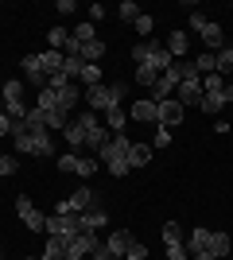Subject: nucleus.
I'll return each mask as SVG.
<instances>
[{"instance_id":"41","label":"nucleus","mask_w":233,"mask_h":260,"mask_svg":"<svg viewBox=\"0 0 233 260\" xmlns=\"http://www.w3.org/2000/svg\"><path fill=\"white\" fill-rule=\"evenodd\" d=\"M124 256H128V260H148V245H140V241H132Z\"/></svg>"},{"instance_id":"43","label":"nucleus","mask_w":233,"mask_h":260,"mask_svg":"<svg viewBox=\"0 0 233 260\" xmlns=\"http://www.w3.org/2000/svg\"><path fill=\"white\" fill-rule=\"evenodd\" d=\"M105 20V4H89V23Z\"/></svg>"},{"instance_id":"46","label":"nucleus","mask_w":233,"mask_h":260,"mask_svg":"<svg viewBox=\"0 0 233 260\" xmlns=\"http://www.w3.org/2000/svg\"><path fill=\"white\" fill-rule=\"evenodd\" d=\"M89 260H117V256H113V252H109V249H105V245H101V249H97V252H93V256H89Z\"/></svg>"},{"instance_id":"30","label":"nucleus","mask_w":233,"mask_h":260,"mask_svg":"<svg viewBox=\"0 0 233 260\" xmlns=\"http://www.w3.org/2000/svg\"><path fill=\"white\" fill-rule=\"evenodd\" d=\"M101 58H105V43H97V39L82 43V62H101Z\"/></svg>"},{"instance_id":"4","label":"nucleus","mask_w":233,"mask_h":260,"mask_svg":"<svg viewBox=\"0 0 233 260\" xmlns=\"http://www.w3.org/2000/svg\"><path fill=\"white\" fill-rule=\"evenodd\" d=\"M43 233L47 237H62V241L78 237V233H82V214H51Z\"/></svg>"},{"instance_id":"37","label":"nucleus","mask_w":233,"mask_h":260,"mask_svg":"<svg viewBox=\"0 0 233 260\" xmlns=\"http://www.w3.org/2000/svg\"><path fill=\"white\" fill-rule=\"evenodd\" d=\"M163 245H183V233H179V221H167V225H163Z\"/></svg>"},{"instance_id":"12","label":"nucleus","mask_w":233,"mask_h":260,"mask_svg":"<svg viewBox=\"0 0 233 260\" xmlns=\"http://www.w3.org/2000/svg\"><path fill=\"white\" fill-rule=\"evenodd\" d=\"M23 78H27L31 86L47 89V70H43V58H39V54H27V58H23Z\"/></svg>"},{"instance_id":"33","label":"nucleus","mask_w":233,"mask_h":260,"mask_svg":"<svg viewBox=\"0 0 233 260\" xmlns=\"http://www.w3.org/2000/svg\"><path fill=\"white\" fill-rule=\"evenodd\" d=\"M78 82H86V89L89 86H101V66L97 62H86V70H82V78Z\"/></svg>"},{"instance_id":"32","label":"nucleus","mask_w":233,"mask_h":260,"mask_svg":"<svg viewBox=\"0 0 233 260\" xmlns=\"http://www.w3.org/2000/svg\"><path fill=\"white\" fill-rule=\"evenodd\" d=\"M117 20H124V23H136V20H140V8H136V0H124L121 8H117Z\"/></svg>"},{"instance_id":"9","label":"nucleus","mask_w":233,"mask_h":260,"mask_svg":"<svg viewBox=\"0 0 233 260\" xmlns=\"http://www.w3.org/2000/svg\"><path fill=\"white\" fill-rule=\"evenodd\" d=\"M144 51H148V54H144V62L152 66V70H159V74H163L167 66L175 62V58H171V51H167V43H155V39H148Z\"/></svg>"},{"instance_id":"18","label":"nucleus","mask_w":233,"mask_h":260,"mask_svg":"<svg viewBox=\"0 0 233 260\" xmlns=\"http://www.w3.org/2000/svg\"><path fill=\"white\" fill-rule=\"evenodd\" d=\"M105 221H109V214H105V206H101V194H97V202H93V206L82 214V229H101Z\"/></svg>"},{"instance_id":"10","label":"nucleus","mask_w":233,"mask_h":260,"mask_svg":"<svg viewBox=\"0 0 233 260\" xmlns=\"http://www.w3.org/2000/svg\"><path fill=\"white\" fill-rule=\"evenodd\" d=\"M183 117H187V109L179 105V98L159 101V124H163V128H179V124H183Z\"/></svg>"},{"instance_id":"26","label":"nucleus","mask_w":233,"mask_h":260,"mask_svg":"<svg viewBox=\"0 0 233 260\" xmlns=\"http://www.w3.org/2000/svg\"><path fill=\"white\" fill-rule=\"evenodd\" d=\"M155 78H159V70H152L148 62H140V66H136V74H132V82H136V86H144V89H152Z\"/></svg>"},{"instance_id":"29","label":"nucleus","mask_w":233,"mask_h":260,"mask_svg":"<svg viewBox=\"0 0 233 260\" xmlns=\"http://www.w3.org/2000/svg\"><path fill=\"white\" fill-rule=\"evenodd\" d=\"M47 43H51V51H66L70 31H66V27H51V31H47Z\"/></svg>"},{"instance_id":"20","label":"nucleus","mask_w":233,"mask_h":260,"mask_svg":"<svg viewBox=\"0 0 233 260\" xmlns=\"http://www.w3.org/2000/svg\"><path fill=\"white\" fill-rule=\"evenodd\" d=\"M190 62H194V70H198V78L218 74V54H214V51H202L198 58H190Z\"/></svg>"},{"instance_id":"45","label":"nucleus","mask_w":233,"mask_h":260,"mask_svg":"<svg viewBox=\"0 0 233 260\" xmlns=\"http://www.w3.org/2000/svg\"><path fill=\"white\" fill-rule=\"evenodd\" d=\"M55 12H62V16H70V12H78V4L74 0H58V8Z\"/></svg>"},{"instance_id":"14","label":"nucleus","mask_w":233,"mask_h":260,"mask_svg":"<svg viewBox=\"0 0 233 260\" xmlns=\"http://www.w3.org/2000/svg\"><path fill=\"white\" fill-rule=\"evenodd\" d=\"M58 93V109L62 113H74V109H82V89H78V82H70V86H62V89H55Z\"/></svg>"},{"instance_id":"11","label":"nucleus","mask_w":233,"mask_h":260,"mask_svg":"<svg viewBox=\"0 0 233 260\" xmlns=\"http://www.w3.org/2000/svg\"><path fill=\"white\" fill-rule=\"evenodd\" d=\"M128 117H132L136 124H159V105H155L152 98H144V101H136V105L128 109Z\"/></svg>"},{"instance_id":"28","label":"nucleus","mask_w":233,"mask_h":260,"mask_svg":"<svg viewBox=\"0 0 233 260\" xmlns=\"http://www.w3.org/2000/svg\"><path fill=\"white\" fill-rule=\"evenodd\" d=\"M124 120H128V113H124L121 105H113V109H105V128H113V132H121V128H124Z\"/></svg>"},{"instance_id":"36","label":"nucleus","mask_w":233,"mask_h":260,"mask_svg":"<svg viewBox=\"0 0 233 260\" xmlns=\"http://www.w3.org/2000/svg\"><path fill=\"white\" fill-rule=\"evenodd\" d=\"M70 39H74V43H93V23H78L74 31H70Z\"/></svg>"},{"instance_id":"42","label":"nucleus","mask_w":233,"mask_h":260,"mask_svg":"<svg viewBox=\"0 0 233 260\" xmlns=\"http://www.w3.org/2000/svg\"><path fill=\"white\" fill-rule=\"evenodd\" d=\"M8 175H16V159H12V155H0V179H8Z\"/></svg>"},{"instance_id":"13","label":"nucleus","mask_w":233,"mask_h":260,"mask_svg":"<svg viewBox=\"0 0 233 260\" xmlns=\"http://www.w3.org/2000/svg\"><path fill=\"white\" fill-rule=\"evenodd\" d=\"M179 105H202V78H187L179 82Z\"/></svg>"},{"instance_id":"8","label":"nucleus","mask_w":233,"mask_h":260,"mask_svg":"<svg viewBox=\"0 0 233 260\" xmlns=\"http://www.w3.org/2000/svg\"><path fill=\"white\" fill-rule=\"evenodd\" d=\"M16 214H20V221L27 229H35V233H43V229H47V214H39V210L31 206V198H23V194L16 198Z\"/></svg>"},{"instance_id":"48","label":"nucleus","mask_w":233,"mask_h":260,"mask_svg":"<svg viewBox=\"0 0 233 260\" xmlns=\"http://www.w3.org/2000/svg\"><path fill=\"white\" fill-rule=\"evenodd\" d=\"M190 260H214L210 252H190Z\"/></svg>"},{"instance_id":"44","label":"nucleus","mask_w":233,"mask_h":260,"mask_svg":"<svg viewBox=\"0 0 233 260\" xmlns=\"http://www.w3.org/2000/svg\"><path fill=\"white\" fill-rule=\"evenodd\" d=\"M0 136H12V117L0 109Z\"/></svg>"},{"instance_id":"50","label":"nucleus","mask_w":233,"mask_h":260,"mask_svg":"<svg viewBox=\"0 0 233 260\" xmlns=\"http://www.w3.org/2000/svg\"><path fill=\"white\" fill-rule=\"evenodd\" d=\"M0 260H4V252H0Z\"/></svg>"},{"instance_id":"49","label":"nucleus","mask_w":233,"mask_h":260,"mask_svg":"<svg viewBox=\"0 0 233 260\" xmlns=\"http://www.w3.org/2000/svg\"><path fill=\"white\" fill-rule=\"evenodd\" d=\"M23 260H43V256H23Z\"/></svg>"},{"instance_id":"7","label":"nucleus","mask_w":233,"mask_h":260,"mask_svg":"<svg viewBox=\"0 0 233 260\" xmlns=\"http://www.w3.org/2000/svg\"><path fill=\"white\" fill-rule=\"evenodd\" d=\"M97 202V194L89 190V186H82V190H74L70 198H62V202H55V214H86L89 206Z\"/></svg>"},{"instance_id":"21","label":"nucleus","mask_w":233,"mask_h":260,"mask_svg":"<svg viewBox=\"0 0 233 260\" xmlns=\"http://www.w3.org/2000/svg\"><path fill=\"white\" fill-rule=\"evenodd\" d=\"M171 89H175V82H171V74H159V78H155V86L148 89V93H152V101H155V105H159V101H167V98H171Z\"/></svg>"},{"instance_id":"31","label":"nucleus","mask_w":233,"mask_h":260,"mask_svg":"<svg viewBox=\"0 0 233 260\" xmlns=\"http://www.w3.org/2000/svg\"><path fill=\"white\" fill-rule=\"evenodd\" d=\"M229 86V82H225L222 74H206L202 78V98H206V93H218V89H225Z\"/></svg>"},{"instance_id":"38","label":"nucleus","mask_w":233,"mask_h":260,"mask_svg":"<svg viewBox=\"0 0 233 260\" xmlns=\"http://www.w3.org/2000/svg\"><path fill=\"white\" fill-rule=\"evenodd\" d=\"M167 144H171V128L155 124V140H152V148H167Z\"/></svg>"},{"instance_id":"40","label":"nucleus","mask_w":233,"mask_h":260,"mask_svg":"<svg viewBox=\"0 0 233 260\" xmlns=\"http://www.w3.org/2000/svg\"><path fill=\"white\" fill-rule=\"evenodd\" d=\"M163 249H167V260H190L187 245H163Z\"/></svg>"},{"instance_id":"47","label":"nucleus","mask_w":233,"mask_h":260,"mask_svg":"<svg viewBox=\"0 0 233 260\" xmlns=\"http://www.w3.org/2000/svg\"><path fill=\"white\" fill-rule=\"evenodd\" d=\"M144 54H148V51H144V43H136V47H132V58H136V66L144 62Z\"/></svg>"},{"instance_id":"19","label":"nucleus","mask_w":233,"mask_h":260,"mask_svg":"<svg viewBox=\"0 0 233 260\" xmlns=\"http://www.w3.org/2000/svg\"><path fill=\"white\" fill-rule=\"evenodd\" d=\"M62 140L70 144V152H78V148L86 144V128H82V124H78V120L70 117V124H66V128H62Z\"/></svg>"},{"instance_id":"3","label":"nucleus","mask_w":233,"mask_h":260,"mask_svg":"<svg viewBox=\"0 0 233 260\" xmlns=\"http://www.w3.org/2000/svg\"><path fill=\"white\" fill-rule=\"evenodd\" d=\"M190 27L198 31V39L206 43V51H214V54H218V51L225 47V31H222V27H218L214 20H206L202 12H190Z\"/></svg>"},{"instance_id":"5","label":"nucleus","mask_w":233,"mask_h":260,"mask_svg":"<svg viewBox=\"0 0 233 260\" xmlns=\"http://www.w3.org/2000/svg\"><path fill=\"white\" fill-rule=\"evenodd\" d=\"M97 249H101L97 233H93V229H82L78 237H70V241H66V260H89Z\"/></svg>"},{"instance_id":"2","label":"nucleus","mask_w":233,"mask_h":260,"mask_svg":"<svg viewBox=\"0 0 233 260\" xmlns=\"http://www.w3.org/2000/svg\"><path fill=\"white\" fill-rule=\"evenodd\" d=\"M0 109H4L12 120L27 117V105H23V82H20V78H8V82L0 86Z\"/></svg>"},{"instance_id":"23","label":"nucleus","mask_w":233,"mask_h":260,"mask_svg":"<svg viewBox=\"0 0 233 260\" xmlns=\"http://www.w3.org/2000/svg\"><path fill=\"white\" fill-rule=\"evenodd\" d=\"M39 58H43L47 78H51V74H62V62H66V54H62V51H43Z\"/></svg>"},{"instance_id":"27","label":"nucleus","mask_w":233,"mask_h":260,"mask_svg":"<svg viewBox=\"0 0 233 260\" xmlns=\"http://www.w3.org/2000/svg\"><path fill=\"white\" fill-rule=\"evenodd\" d=\"M206 245H210V229H190L187 252H206Z\"/></svg>"},{"instance_id":"34","label":"nucleus","mask_w":233,"mask_h":260,"mask_svg":"<svg viewBox=\"0 0 233 260\" xmlns=\"http://www.w3.org/2000/svg\"><path fill=\"white\" fill-rule=\"evenodd\" d=\"M39 109H43V113H55V109H58V93H55L51 86L39 89Z\"/></svg>"},{"instance_id":"1","label":"nucleus","mask_w":233,"mask_h":260,"mask_svg":"<svg viewBox=\"0 0 233 260\" xmlns=\"http://www.w3.org/2000/svg\"><path fill=\"white\" fill-rule=\"evenodd\" d=\"M128 152H132V140H128L124 132H117V136H109V144L97 152V159L105 163V167H109L117 179H124V175L132 171V167H128Z\"/></svg>"},{"instance_id":"6","label":"nucleus","mask_w":233,"mask_h":260,"mask_svg":"<svg viewBox=\"0 0 233 260\" xmlns=\"http://www.w3.org/2000/svg\"><path fill=\"white\" fill-rule=\"evenodd\" d=\"M101 163L93 159V155H78V152H66L58 155V171H70V175H82V179H89V175L97 171Z\"/></svg>"},{"instance_id":"35","label":"nucleus","mask_w":233,"mask_h":260,"mask_svg":"<svg viewBox=\"0 0 233 260\" xmlns=\"http://www.w3.org/2000/svg\"><path fill=\"white\" fill-rule=\"evenodd\" d=\"M218 74H233V47H222V51H218Z\"/></svg>"},{"instance_id":"22","label":"nucleus","mask_w":233,"mask_h":260,"mask_svg":"<svg viewBox=\"0 0 233 260\" xmlns=\"http://www.w3.org/2000/svg\"><path fill=\"white\" fill-rule=\"evenodd\" d=\"M105 144H109V128H105V124H93V128H86V148L101 152Z\"/></svg>"},{"instance_id":"24","label":"nucleus","mask_w":233,"mask_h":260,"mask_svg":"<svg viewBox=\"0 0 233 260\" xmlns=\"http://www.w3.org/2000/svg\"><path fill=\"white\" fill-rule=\"evenodd\" d=\"M163 43H167V51H171V58H183V54H187V43H190V39H187V31H171Z\"/></svg>"},{"instance_id":"25","label":"nucleus","mask_w":233,"mask_h":260,"mask_svg":"<svg viewBox=\"0 0 233 260\" xmlns=\"http://www.w3.org/2000/svg\"><path fill=\"white\" fill-rule=\"evenodd\" d=\"M152 152H155V148H148V144H132V152H128V167H148V163H152Z\"/></svg>"},{"instance_id":"39","label":"nucleus","mask_w":233,"mask_h":260,"mask_svg":"<svg viewBox=\"0 0 233 260\" xmlns=\"http://www.w3.org/2000/svg\"><path fill=\"white\" fill-rule=\"evenodd\" d=\"M132 27H136V31H140V35H152V27H155V20H152V16H148V12H140V20H136V23H132Z\"/></svg>"},{"instance_id":"17","label":"nucleus","mask_w":233,"mask_h":260,"mask_svg":"<svg viewBox=\"0 0 233 260\" xmlns=\"http://www.w3.org/2000/svg\"><path fill=\"white\" fill-rule=\"evenodd\" d=\"M128 245H132V233H128V229H113V233H109V241H105V249H109L117 260H121L124 252H128Z\"/></svg>"},{"instance_id":"15","label":"nucleus","mask_w":233,"mask_h":260,"mask_svg":"<svg viewBox=\"0 0 233 260\" xmlns=\"http://www.w3.org/2000/svg\"><path fill=\"white\" fill-rule=\"evenodd\" d=\"M229 101H233V86H225V89H218V93H206L198 109H202V113H222Z\"/></svg>"},{"instance_id":"16","label":"nucleus","mask_w":233,"mask_h":260,"mask_svg":"<svg viewBox=\"0 0 233 260\" xmlns=\"http://www.w3.org/2000/svg\"><path fill=\"white\" fill-rule=\"evenodd\" d=\"M229 249H233L229 233H222V229H210V245H206V252H210L214 260H222V256H229Z\"/></svg>"}]
</instances>
